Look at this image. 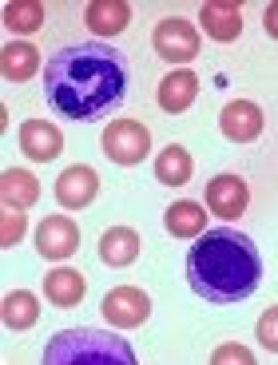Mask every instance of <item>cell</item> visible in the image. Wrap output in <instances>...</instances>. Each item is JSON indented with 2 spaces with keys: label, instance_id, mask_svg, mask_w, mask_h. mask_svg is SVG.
I'll list each match as a JSON object with an SVG mask.
<instances>
[{
  "label": "cell",
  "instance_id": "6da1fadb",
  "mask_svg": "<svg viewBox=\"0 0 278 365\" xmlns=\"http://www.w3.org/2000/svg\"><path fill=\"white\" fill-rule=\"evenodd\" d=\"M128 96V64L108 44H72L44 68V100L56 115L92 123L115 111Z\"/></svg>",
  "mask_w": 278,
  "mask_h": 365
},
{
  "label": "cell",
  "instance_id": "7a4b0ae2",
  "mask_svg": "<svg viewBox=\"0 0 278 365\" xmlns=\"http://www.w3.org/2000/svg\"><path fill=\"white\" fill-rule=\"evenodd\" d=\"M262 282V255L254 238L235 227H215L187 250V286L215 306L247 302Z\"/></svg>",
  "mask_w": 278,
  "mask_h": 365
},
{
  "label": "cell",
  "instance_id": "3957f363",
  "mask_svg": "<svg viewBox=\"0 0 278 365\" xmlns=\"http://www.w3.org/2000/svg\"><path fill=\"white\" fill-rule=\"evenodd\" d=\"M48 365H80V361H135V349L120 334H103V329H64L56 334L44 349Z\"/></svg>",
  "mask_w": 278,
  "mask_h": 365
},
{
  "label": "cell",
  "instance_id": "277c9868",
  "mask_svg": "<svg viewBox=\"0 0 278 365\" xmlns=\"http://www.w3.org/2000/svg\"><path fill=\"white\" fill-rule=\"evenodd\" d=\"M103 155L120 167H135L148 159L151 151V131L139 123V119H111L103 128Z\"/></svg>",
  "mask_w": 278,
  "mask_h": 365
},
{
  "label": "cell",
  "instance_id": "5b68a950",
  "mask_svg": "<svg viewBox=\"0 0 278 365\" xmlns=\"http://www.w3.org/2000/svg\"><path fill=\"white\" fill-rule=\"evenodd\" d=\"M151 48H155V56H163L167 64H191L195 56H199V32H195L191 20L167 16L155 24Z\"/></svg>",
  "mask_w": 278,
  "mask_h": 365
},
{
  "label": "cell",
  "instance_id": "8992f818",
  "mask_svg": "<svg viewBox=\"0 0 278 365\" xmlns=\"http://www.w3.org/2000/svg\"><path fill=\"white\" fill-rule=\"evenodd\" d=\"M103 318L115 329H135L151 318V298L139 286H115V290L103 294Z\"/></svg>",
  "mask_w": 278,
  "mask_h": 365
},
{
  "label": "cell",
  "instance_id": "52a82bcc",
  "mask_svg": "<svg viewBox=\"0 0 278 365\" xmlns=\"http://www.w3.org/2000/svg\"><path fill=\"white\" fill-rule=\"evenodd\" d=\"M36 250L48 262H64L80 250V227H76L68 215H48L36 227Z\"/></svg>",
  "mask_w": 278,
  "mask_h": 365
},
{
  "label": "cell",
  "instance_id": "ba28073f",
  "mask_svg": "<svg viewBox=\"0 0 278 365\" xmlns=\"http://www.w3.org/2000/svg\"><path fill=\"white\" fill-rule=\"evenodd\" d=\"M262 108L254 100H231L227 108L219 111V131L231 143H254L262 135Z\"/></svg>",
  "mask_w": 278,
  "mask_h": 365
},
{
  "label": "cell",
  "instance_id": "9c48e42d",
  "mask_svg": "<svg viewBox=\"0 0 278 365\" xmlns=\"http://www.w3.org/2000/svg\"><path fill=\"white\" fill-rule=\"evenodd\" d=\"M96 191H100V175L92 171V167H64L60 171V179H56V202L68 210H83L88 202L96 199Z\"/></svg>",
  "mask_w": 278,
  "mask_h": 365
},
{
  "label": "cell",
  "instance_id": "30bf717a",
  "mask_svg": "<svg viewBox=\"0 0 278 365\" xmlns=\"http://www.w3.org/2000/svg\"><path fill=\"white\" fill-rule=\"evenodd\" d=\"M247 202H250V187L239 175H215L207 182V207L219 219H239L242 210H247Z\"/></svg>",
  "mask_w": 278,
  "mask_h": 365
},
{
  "label": "cell",
  "instance_id": "8fae6325",
  "mask_svg": "<svg viewBox=\"0 0 278 365\" xmlns=\"http://www.w3.org/2000/svg\"><path fill=\"white\" fill-rule=\"evenodd\" d=\"M20 151H24L32 163H52L60 151H64V135L56 123L48 119H28L24 131H20Z\"/></svg>",
  "mask_w": 278,
  "mask_h": 365
},
{
  "label": "cell",
  "instance_id": "7c38bea8",
  "mask_svg": "<svg viewBox=\"0 0 278 365\" xmlns=\"http://www.w3.org/2000/svg\"><path fill=\"white\" fill-rule=\"evenodd\" d=\"M199 24L207 28V36L215 44H231V40L242 36V12L231 0H207L203 9H199Z\"/></svg>",
  "mask_w": 278,
  "mask_h": 365
},
{
  "label": "cell",
  "instance_id": "4fadbf2b",
  "mask_svg": "<svg viewBox=\"0 0 278 365\" xmlns=\"http://www.w3.org/2000/svg\"><path fill=\"white\" fill-rule=\"evenodd\" d=\"M195 96H199V76L191 68H175V72H167L159 80V108L167 115H183L195 103Z\"/></svg>",
  "mask_w": 278,
  "mask_h": 365
},
{
  "label": "cell",
  "instance_id": "5bb4252c",
  "mask_svg": "<svg viewBox=\"0 0 278 365\" xmlns=\"http://www.w3.org/2000/svg\"><path fill=\"white\" fill-rule=\"evenodd\" d=\"M83 24L96 36H120L131 24V4H123V0H92L83 9Z\"/></svg>",
  "mask_w": 278,
  "mask_h": 365
},
{
  "label": "cell",
  "instance_id": "9a60e30c",
  "mask_svg": "<svg viewBox=\"0 0 278 365\" xmlns=\"http://www.w3.org/2000/svg\"><path fill=\"white\" fill-rule=\"evenodd\" d=\"M83 294H88V282H83L80 270H68V266H56V270L44 274V298L60 310H72L80 306Z\"/></svg>",
  "mask_w": 278,
  "mask_h": 365
},
{
  "label": "cell",
  "instance_id": "2e32d148",
  "mask_svg": "<svg viewBox=\"0 0 278 365\" xmlns=\"http://www.w3.org/2000/svg\"><path fill=\"white\" fill-rule=\"evenodd\" d=\"M36 199H40L36 175H28L24 167H9L0 175V202L9 210H28V207H36Z\"/></svg>",
  "mask_w": 278,
  "mask_h": 365
},
{
  "label": "cell",
  "instance_id": "e0dca14e",
  "mask_svg": "<svg viewBox=\"0 0 278 365\" xmlns=\"http://www.w3.org/2000/svg\"><path fill=\"white\" fill-rule=\"evenodd\" d=\"M191 175H195V159L183 143H171L155 155V179L163 182V187H183Z\"/></svg>",
  "mask_w": 278,
  "mask_h": 365
},
{
  "label": "cell",
  "instance_id": "ac0fdd59",
  "mask_svg": "<svg viewBox=\"0 0 278 365\" xmlns=\"http://www.w3.org/2000/svg\"><path fill=\"white\" fill-rule=\"evenodd\" d=\"M100 258L108 266H131L139 258V235L131 227H111L100 238Z\"/></svg>",
  "mask_w": 278,
  "mask_h": 365
},
{
  "label": "cell",
  "instance_id": "d6986e66",
  "mask_svg": "<svg viewBox=\"0 0 278 365\" xmlns=\"http://www.w3.org/2000/svg\"><path fill=\"white\" fill-rule=\"evenodd\" d=\"M40 72V52L32 44H4L0 52V76L9 83H24Z\"/></svg>",
  "mask_w": 278,
  "mask_h": 365
},
{
  "label": "cell",
  "instance_id": "ffe728a7",
  "mask_svg": "<svg viewBox=\"0 0 278 365\" xmlns=\"http://www.w3.org/2000/svg\"><path fill=\"white\" fill-rule=\"evenodd\" d=\"M0 318L9 329H32L40 318V302L32 290H9L0 302Z\"/></svg>",
  "mask_w": 278,
  "mask_h": 365
},
{
  "label": "cell",
  "instance_id": "44dd1931",
  "mask_svg": "<svg viewBox=\"0 0 278 365\" xmlns=\"http://www.w3.org/2000/svg\"><path fill=\"white\" fill-rule=\"evenodd\" d=\"M163 222H167V230H171L175 238H199L207 230L203 207H199V202H191V199L171 202V207H167V215H163Z\"/></svg>",
  "mask_w": 278,
  "mask_h": 365
},
{
  "label": "cell",
  "instance_id": "7402d4cb",
  "mask_svg": "<svg viewBox=\"0 0 278 365\" xmlns=\"http://www.w3.org/2000/svg\"><path fill=\"white\" fill-rule=\"evenodd\" d=\"M4 28L12 32H40L44 28V4L40 0H9L4 4Z\"/></svg>",
  "mask_w": 278,
  "mask_h": 365
},
{
  "label": "cell",
  "instance_id": "603a6c76",
  "mask_svg": "<svg viewBox=\"0 0 278 365\" xmlns=\"http://www.w3.org/2000/svg\"><path fill=\"white\" fill-rule=\"evenodd\" d=\"M24 210H9L4 207V215H0V247H16L20 238H24Z\"/></svg>",
  "mask_w": 278,
  "mask_h": 365
},
{
  "label": "cell",
  "instance_id": "cb8c5ba5",
  "mask_svg": "<svg viewBox=\"0 0 278 365\" xmlns=\"http://www.w3.org/2000/svg\"><path fill=\"white\" fill-rule=\"evenodd\" d=\"M254 338H259L262 346L270 349V354H278V306H270V310H262L259 326H254Z\"/></svg>",
  "mask_w": 278,
  "mask_h": 365
},
{
  "label": "cell",
  "instance_id": "d4e9b609",
  "mask_svg": "<svg viewBox=\"0 0 278 365\" xmlns=\"http://www.w3.org/2000/svg\"><path fill=\"white\" fill-rule=\"evenodd\" d=\"M211 361H215V365H222V361H242V365H250V361H254V354H250L247 346H222V349H215Z\"/></svg>",
  "mask_w": 278,
  "mask_h": 365
},
{
  "label": "cell",
  "instance_id": "484cf974",
  "mask_svg": "<svg viewBox=\"0 0 278 365\" xmlns=\"http://www.w3.org/2000/svg\"><path fill=\"white\" fill-rule=\"evenodd\" d=\"M262 24H267V32L278 40V0H274V4H267V12H262Z\"/></svg>",
  "mask_w": 278,
  "mask_h": 365
}]
</instances>
